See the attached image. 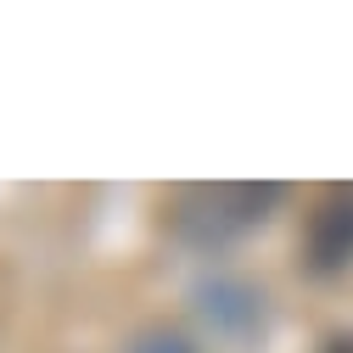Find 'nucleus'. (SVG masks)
<instances>
[{"instance_id": "1", "label": "nucleus", "mask_w": 353, "mask_h": 353, "mask_svg": "<svg viewBox=\"0 0 353 353\" xmlns=\"http://www.w3.org/2000/svg\"><path fill=\"white\" fill-rule=\"evenodd\" d=\"M275 202H281L275 180H213V185H180L163 202V219L185 247H230L236 236L258 230L275 213Z\"/></svg>"}, {"instance_id": "2", "label": "nucleus", "mask_w": 353, "mask_h": 353, "mask_svg": "<svg viewBox=\"0 0 353 353\" xmlns=\"http://www.w3.org/2000/svg\"><path fill=\"white\" fill-rule=\"evenodd\" d=\"M303 258L314 275H331L353 258V191H331L303 230Z\"/></svg>"}, {"instance_id": "3", "label": "nucleus", "mask_w": 353, "mask_h": 353, "mask_svg": "<svg viewBox=\"0 0 353 353\" xmlns=\"http://www.w3.org/2000/svg\"><path fill=\"white\" fill-rule=\"evenodd\" d=\"M129 353H196L185 336H168V331H146L135 347H129Z\"/></svg>"}, {"instance_id": "4", "label": "nucleus", "mask_w": 353, "mask_h": 353, "mask_svg": "<svg viewBox=\"0 0 353 353\" xmlns=\"http://www.w3.org/2000/svg\"><path fill=\"white\" fill-rule=\"evenodd\" d=\"M325 353H353V336H336V342H325Z\"/></svg>"}]
</instances>
